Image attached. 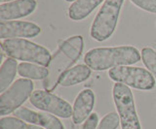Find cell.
<instances>
[{
  "mask_svg": "<svg viewBox=\"0 0 156 129\" xmlns=\"http://www.w3.org/2000/svg\"><path fill=\"white\" fill-rule=\"evenodd\" d=\"M83 46V37L80 35L72 36L62 43L47 66L48 75L43 81V87L46 91H53L68 68L80 58Z\"/></svg>",
  "mask_w": 156,
  "mask_h": 129,
  "instance_id": "obj_1",
  "label": "cell"
},
{
  "mask_svg": "<svg viewBox=\"0 0 156 129\" xmlns=\"http://www.w3.org/2000/svg\"><path fill=\"white\" fill-rule=\"evenodd\" d=\"M140 59V51L135 47L130 46L96 48L90 50L84 57L86 65L95 71H105L118 66L135 64Z\"/></svg>",
  "mask_w": 156,
  "mask_h": 129,
  "instance_id": "obj_2",
  "label": "cell"
},
{
  "mask_svg": "<svg viewBox=\"0 0 156 129\" xmlns=\"http://www.w3.org/2000/svg\"><path fill=\"white\" fill-rule=\"evenodd\" d=\"M1 48L11 58L41 66H48L52 58L46 48L26 39H7L1 43Z\"/></svg>",
  "mask_w": 156,
  "mask_h": 129,
  "instance_id": "obj_3",
  "label": "cell"
},
{
  "mask_svg": "<svg viewBox=\"0 0 156 129\" xmlns=\"http://www.w3.org/2000/svg\"><path fill=\"white\" fill-rule=\"evenodd\" d=\"M124 0H105L91 26V37L98 42L108 39L116 28Z\"/></svg>",
  "mask_w": 156,
  "mask_h": 129,
  "instance_id": "obj_4",
  "label": "cell"
},
{
  "mask_svg": "<svg viewBox=\"0 0 156 129\" xmlns=\"http://www.w3.org/2000/svg\"><path fill=\"white\" fill-rule=\"evenodd\" d=\"M112 91L113 101L120 117L121 129H141L130 88L124 84L116 83Z\"/></svg>",
  "mask_w": 156,
  "mask_h": 129,
  "instance_id": "obj_5",
  "label": "cell"
},
{
  "mask_svg": "<svg viewBox=\"0 0 156 129\" xmlns=\"http://www.w3.org/2000/svg\"><path fill=\"white\" fill-rule=\"evenodd\" d=\"M108 76L116 83L124 84L136 89L149 90L155 85V78L152 74L140 67L118 66L110 69Z\"/></svg>",
  "mask_w": 156,
  "mask_h": 129,
  "instance_id": "obj_6",
  "label": "cell"
},
{
  "mask_svg": "<svg viewBox=\"0 0 156 129\" xmlns=\"http://www.w3.org/2000/svg\"><path fill=\"white\" fill-rule=\"evenodd\" d=\"M34 84L30 80L19 79L0 95V114L2 117L20 108L31 96Z\"/></svg>",
  "mask_w": 156,
  "mask_h": 129,
  "instance_id": "obj_7",
  "label": "cell"
},
{
  "mask_svg": "<svg viewBox=\"0 0 156 129\" xmlns=\"http://www.w3.org/2000/svg\"><path fill=\"white\" fill-rule=\"evenodd\" d=\"M29 102L41 111L51 113L57 117L68 118L72 117V107L66 100L46 90H35L29 97Z\"/></svg>",
  "mask_w": 156,
  "mask_h": 129,
  "instance_id": "obj_8",
  "label": "cell"
},
{
  "mask_svg": "<svg viewBox=\"0 0 156 129\" xmlns=\"http://www.w3.org/2000/svg\"><path fill=\"white\" fill-rule=\"evenodd\" d=\"M41 32V28L33 22L21 21H2L0 22L1 39L33 38Z\"/></svg>",
  "mask_w": 156,
  "mask_h": 129,
  "instance_id": "obj_9",
  "label": "cell"
},
{
  "mask_svg": "<svg viewBox=\"0 0 156 129\" xmlns=\"http://www.w3.org/2000/svg\"><path fill=\"white\" fill-rule=\"evenodd\" d=\"M15 116L23 121L30 122V124H36L45 129H65V126L62 125L60 119L55 116L47 113L34 112L26 107H21L15 111Z\"/></svg>",
  "mask_w": 156,
  "mask_h": 129,
  "instance_id": "obj_10",
  "label": "cell"
},
{
  "mask_svg": "<svg viewBox=\"0 0 156 129\" xmlns=\"http://www.w3.org/2000/svg\"><path fill=\"white\" fill-rule=\"evenodd\" d=\"M37 6L35 0H15L1 4L0 18L2 21H13L32 14Z\"/></svg>",
  "mask_w": 156,
  "mask_h": 129,
  "instance_id": "obj_11",
  "label": "cell"
},
{
  "mask_svg": "<svg viewBox=\"0 0 156 129\" xmlns=\"http://www.w3.org/2000/svg\"><path fill=\"white\" fill-rule=\"evenodd\" d=\"M95 105V94L91 89H84L77 95L72 107V121L80 124L85 121Z\"/></svg>",
  "mask_w": 156,
  "mask_h": 129,
  "instance_id": "obj_12",
  "label": "cell"
},
{
  "mask_svg": "<svg viewBox=\"0 0 156 129\" xmlns=\"http://www.w3.org/2000/svg\"><path fill=\"white\" fill-rule=\"evenodd\" d=\"M104 0H76L68 9V17L73 21L86 18Z\"/></svg>",
  "mask_w": 156,
  "mask_h": 129,
  "instance_id": "obj_13",
  "label": "cell"
},
{
  "mask_svg": "<svg viewBox=\"0 0 156 129\" xmlns=\"http://www.w3.org/2000/svg\"><path fill=\"white\" fill-rule=\"evenodd\" d=\"M91 75V68L87 65L79 64L69 69L60 80L62 87H71L86 81Z\"/></svg>",
  "mask_w": 156,
  "mask_h": 129,
  "instance_id": "obj_14",
  "label": "cell"
},
{
  "mask_svg": "<svg viewBox=\"0 0 156 129\" xmlns=\"http://www.w3.org/2000/svg\"><path fill=\"white\" fill-rule=\"evenodd\" d=\"M18 66L17 60L11 57L7 58L2 63L1 69H0V91L1 92H4L12 84L18 71Z\"/></svg>",
  "mask_w": 156,
  "mask_h": 129,
  "instance_id": "obj_15",
  "label": "cell"
},
{
  "mask_svg": "<svg viewBox=\"0 0 156 129\" xmlns=\"http://www.w3.org/2000/svg\"><path fill=\"white\" fill-rule=\"evenodd\" d=\"M18 73L23 78L31 80H45L48 75V68L29 62H23L18 66Z\"/></svg>",
  "mask_w": 156,
  "mask_h": 129,
  "instance_id": "obj_16",
  "label": "cell"
},
{
  "mask_svg": "<svg viewBox=\"0 0 156 129\" xmlns=\"http://www.w3.org/2000/svg\"><path fill=\"white\" fill-rule=\"evenodd\" d=\"M141 59L146 68L156 79V51L151 48H144L141 50Z\"/></svg>",
  "mask_w": 156,
  "mask_h": 129,
  "instance_id": "obj_17",
  "label": "cell"
},
{
  "mask_svg": "<svg viewBox=\"0 0 156 129\" xmlns=\"http://www.w3.org/2000/svg\"><path fill=\"white\" fill-rule=\"evenodd\" d=\"M120 124V117L118 113L111 112L106 114L101 118L97 129H116Z\"/></svg>",
  "mask_w": 156,
  "mask_h": 129,
  "instance_id": "obj_18",
  "label": "cell"
},
{
  "mask_svg": "<svg viewBox=\"0 0 156 129\" xmlns=\"http://www.w3.org/2000/svg\"><path fill=\"white\" fill-rule=\"evenodd\" d=\"M23 121L14 117H3L0 118V129H26Z\"/></svg>",
  "mask_w": 156,
  "mask_h": 129,
  "instance_id": "obj_19",
  "label": "cell"
},
{
  "mask_svg": "<svg viewBox=\"0 0 156 129\" xmlns=\"http://www.w3.org/2000/svg\"><path fill=\"white\" fill-rule=\"evenodd\" d=\"M136 6L143 10L156 14V0H131Z\"/></svg>",
  "mask_w": 156,
  "mask_h": 129,
  "instance_id": "obj_20",
  "label": "cell"
},
{
  "mask_svg": "<svg viewBox=\"0 0 156 129\" xmlns=\"http://www.w3.org/2000/svg\"><path fill=\"white\" fill-rule=\"evenodd\" d=\"M98 122H99V117L98 114L93 113L91 114L88 118L83 123L82 129H97L98 128Z\"/></svg>",
  "mask_w": 156,
  "mask_h": 129,
  "instance_id": "obj_21",
  "label": "cell"
},
{
  "mask_svg": "<svg viewBox=\"0 0 156 129\" xmlns=\"http://www.w3.org/2000/svg\"><path fill=\"white\" fill-rule=\"evenodd\" d=\"M26 129H44L41 126H38V125H34V124H29V125H27Z\"/></svg>",
  "mask_w": 156,
  "mask_h": 129,
  "instance_id": "obj_22",
  "label": "cell"
},
{
  "mask_svg": "<svg viewBox=\"0 0 156 129\" xmlns=\"http://www.w3.org/2000/svg\"><path fill=\"white\" fill-rule=\"evenodd\" d=\"M9 1H12V0H0V2H1L2 4H4V2H9Z\"/></svg>",
  "mask_w": 156,
  "mask_h": 129,
  "instance_id": "obj_23",
  "label": "cell"
},
{
  "mask_svg": "<svg viewBox=\"0 0 156 129\" xmlns=\"http://www.w3.org/2000/svg\"><path fill=\"white\" fill-rule=\"evenodd\" d=\"M66 1H67V2H72V1H76V0H66Z\"/></svg>",
  "mask_w": 156,
  "mask_h": 129,
  "instance_id": "obj_24",
  "label": "cell"
}]
</instances>
